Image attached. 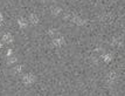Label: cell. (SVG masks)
Listing matches in <instances>:
<instances>
[{
	"label": "cell",
	"mask_w": 125,
	"mask_h": 96,
	"mask_svg": "<svg viewBox=\"0 0 125 96\" xmlns=\"http://www.w3.org/2000/svg\"><path fill=\"white\" fill-rule=\"evenodd\" d=\"M64 19L65 20H70L73 24H75L77 26H84L87 24L85 19H83L82 16L74 14V13H67V14H64Z\"/></svg>",
	"instance_id": "obj_1"
},
{
	"label": "cell",
	"mask_w": 125,
	"mask_h": 96,
	"mask_svg": "<svg viewBox=\"0 0 125 96\" xmlns=\"http://www.w3.org/2000/svg\"><path fill=\"white\" fill-rule=\"evenodd\" d=\"M36 80V77H35V75H33L32 73H26V74H23L22 76V82L25 83V84H33L34 82Z\"/></svg>",
	"instance_id": "obj_2"
},
{
	"label": "cell",
	"mask_w": 125,
	"mask_h": 96,
	"mask_svg": "<svg viewBox=\"0 0 125 96\" xmlns=\"http://www.w3.org/2000/svg\"><path fill=\"white\" fill-rule=\"evenodd\" d=\"M64 37L62 36H57V37H54L53 39V41H52V45L55 46V47H61V46H63L64 45Z\"/></svg>",
	"instance_id": "obj_3"
},
{
	"label": "cell",
	"mask_w": 125,
	"mask_h": 96,
	"mask_svg": "<svg viewBox=\"0 0 125 96\" xmlns=\"http://www.w3.org/2000/svg\"><path fill=\"white\" fill-rule=\"evenodd\" d=\"M2 42L4 43H11L13 42V40H14V37H13V35H12L11 33H5L4 35H2Z\"/></svg>",
	"instance_id": "obj_4"
},
{
	"label": "cell",
	"mask_w": 125,
	"mask_h": 96,
	"mask_svg": "<svg viewBox=\"0 0 125 96\" xmlns=\"http://www.w3.org/2000/svg\"><path fill=\"white\" fill-rule=\"evenodd\" d=\"M39 21H40V18H39L36 14H29V16H28V22H29V24L38 25Z\"/></svg>",
	"instance_id": "obj_5"
},
{
	"label": "cell",
	"mask_w": 125,
	"mask_h": 96,
	"mask_svg": "<svg viewBox=\"0 0 125 96\" xmlns=\"http://www.w3.org/2000/svg\"><path fill=\"white\" fill-rule=\"evenodd\" d=\"M50 13L54 16H57L62 13V8L59 7V6H52V7H50Z\"/></svg>",
	"instance_id": "obj_6"
},
{
	"label": "cell",
	"mask_w": 125,
	"mask_h": 96,
	"mask_svg": "<svg viewBox=\"0 0 125 96\" xmlns=\"http://www.w3.org/2000/svg\"><path fill=\"white\" fill-rule=\"evenodd\" d=\"M116 80H117V74L115 72H110L109 74L106 75V81L109 83H114V82H116Z\"/></svg>",
	"instance_id": "obj_7"
},
{
	"label": "cell",
	"mask_w": 125,
	"mask_h": 96,
	"mask_svg": "<svg viewBox=\"0 0 125 96\" xmlns=\"http://www.w3.org/2000/svg\"><path fill=\"white\" fill-rule=\"evenodd\" d=\"M18 25H19V27H20V28H26V27L28 26V21L27 20H26V19H25V18H19V19H18Z\"/></svg>",
	"instance_id": "obj_8"
},
{
	"label": "cell",
	"mask_w": 125,
	"mask_h": 96,
	"mask_svg": "<svg viewBox=\"0 0 125 96\" xmlns=\"http://www.w3.org/2000/svg\"><path fill=\"white\" fill-rule=\"evenodd\" d=\"M22 70H23V66L18 64V66H15V67L12 69V73H13V74H20V73H22Z\"/></svg>",
	"instance_id": "obj_9"
},
{
	"label": "cell",
	"mask_w": 125,
	"mask_h": 96,
	"mask_svg": "<svg viewBox=\"0 0 125 96\" xmlns=\"http://www.w3.org/2000/svg\"><path fill=\"white\" fill-rule=\"evenodd\" d=\"M18 61V58L15 55H11V56H7V63L8 64H13V63H16Z\"/></svg>",
	"instance_id": "obj_10"
},
{
	"label": "cell",
	"mask_w": 125,
	"mask_h": 96,
	"mask_svg": "<svg viewBox=\"0 0 125 96\" xmlns=\"http://www.w3.org/2000/svg\"><path fill=\"white\" fill-rule=\"evenodd\" d=\"M112 54L111 53H105V54H103V60L105 61V62H110L111 60H112Z\"/></svg>",
	"instance_id": "obj_11"
},
{
	"label": "cell",
	"mask_w": 125,
	"mask_h": 96,
	"mask_svg": "<svg viewBox=\"0 0 125 96\" xmlns=\"http://www.w3.org/2000/svg\"><path fill=\"white\" fill-rule=\"evenodd\" d=\"M111 45L115 46V47H116V46H120V45H122V40H120V39H117V37H114V39L111 40Z\"/></svg>",
	"instance_id": "obj_12"
},
{
	"label": "cell",
	"mask_w": 125,
	"mask_h": 96,
	"mask_svg": "<svg viewBox=\"0 0 125 96\" xmlns=\"http://www.w3.org/2000/svg\"><path fill=\"white\" fill-rule=\"evenodd\" d=\"M59 34V31L57 29H55V28H50L48 29V35L49 36H55V35H57Z\"/></svg>",
	"instance_id": "obj_13"
},
{
	"label": "cell",
	"mask_w": 125,
	"mask_h": 96,
	"mask_svg": "<svg viewBox=\"0 0 125 96\" xmlns=\"http://www.w3.org/2000/svg\"><path fill=\"white\" fill-rule=\"evenodd\" d=\"M11 55H13V50H12V49H8V50H7V56H11Z\"/></svg>",
	"instance_id": "obj_14"
},
{
	"label": "cell",
	"mask_w": 125,
	"mask_h": 96,
	"mask_svg": "<svg viewBox=\"0 0 125 96\" xmlns=\"http://www.w3.org/2000/svg\"><path fill=\"white\" fill-rule=\"evenodd\" d=\"M2 22H4V15H2V14L0 13V25H1Z\"/></svg>",
	"instance_id": "obj_15"
}]
</instances>
